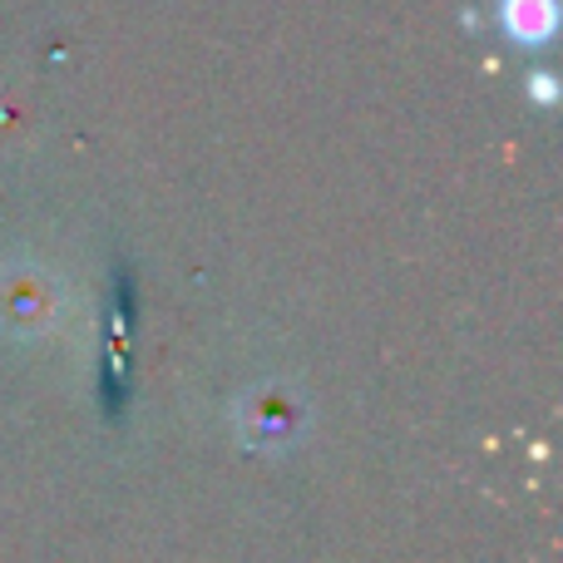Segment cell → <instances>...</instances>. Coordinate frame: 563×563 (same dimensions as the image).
<instances>
[{"instance_id": "2", "label": "cell", "mask_w": 563, "mask_h": 563, "mask_svg": "<svg viewBox=\"0 0 563 563\" xmlns=\"http://www.w3.org/2000/svg\"><path fill=\"white\" fill-rule=\"evenodd\" d=\"M505 25L519 45H539L554 35V0H505Z\"/></svg>"}, {"instance_id": "1", "label": "cell", "mask_w": 563, "mask_h": 563, "mask_svg": "<svg viewBox=\"0 0 563 563\" xmlns=\"http://www.w3.org/2000/svg\"><path fill=\"white\" fill-rule=\"evenodd\" d=\"M65 311V291H59L55 273L35 263H15L0 273V327L15 336H45L59 327Z\"/></svg>"}]
</instances>
